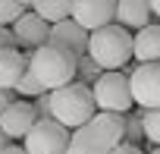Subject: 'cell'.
I'll list each match as a JSON object with an SVG mask.
<instances>
[{
	"mask_svg": "<svg viewBox=\"0 0 160 154\" xmlns=\"http://www.w3.org/2000/svg\"><path fill=\"white\" fill-rule=\"evenodd\" d=\"M132 57L138 63H160V22H148L144 28L135 32Z\"/></svg>",
	"mask_w": 160,
	"mask_h": 154,
	"instance_id": "13",
	"label": "cell"
},
{
	"mask_svg": "<svg viewBox=\"0 0 160 154\" xmlns=\"http://www.w3.org/2000/svg\"><path fill=\"white\" fill-rule=\"evenodd\" d=\"M141 113L144 107H138V113H126V123H122V141H141L144 138V123H141Z\"/></svg>",
	"mask_w": 160,
	"mask_h": 154,
	"instance_id": "16",
	"label": "cell"
},
{
	"mask_svg": "<svg viewBox=\"0 0 160 154\" xmlns=\"http://www.w3.org/2000/svg\"><path fill=\"white\" fill-rule=\"evenodd\" d=\"M28 7H22L19 0H0V25H13Z\"/></svg>",
	"mask_w": 160,
	"mask_h": 154,
	"instance_id": "20",
	"label": "cell"
},
{
	"mask_svg": "<svg viewBox=\"0 0 160 154\" xmlns=\"http://www.w3.org/2000/svg\"><path fill=\"white\" fill-rule=\"evenodd\" d=\"M32 107H35V113H38V120H47V116H50V91H44V95H38V98L32 101Z\"/></svg>",
	"mask_w": 160,
	"mask_h": 154,
	"instance_id": "21",
	"label": "cell"
},
{
	"mask_svg": "<svg viewBox=\"0 0 160 154\" xmlns=\"http://www.w3.org/2000/svg\"><path fill=\"white\" fill-rule=\"evenodd\" d=\"M151 154H160V145H154V151H151Z\"/></svg>",
	"mask_w": 160,
	"mask_h": 154,
	"instance_id": "29",
	"label": "cell"
},
{
	"mask_svg": "<svg viewBox=\"0 0 160 154\" xmlns=\"http://www.w3.org/2000/svg\"><path fill=\"white\" fill-rule=\"evenodd\" d=\"M151 3L148 0H116V13H113V22L129 28V32H138L151 22Z\"/></svg>",
	"mask_w": 160,
	"mask_h": 154,
	"instance_id": "12",
	"label": "cell"
},
{
	"mask_svg": "<svg viewBox=\"0 0 160 154\" xmlns=\"http://www.w3.org/2000/svg\"><path fill=\"white\" fill-rule=\"evenodd\" d=\"M132 85V101L144 110L160 107V63H138L129 72Z\"/></svg>",
	"mask_w": 160,
	"mask_h": 154,
	"instance_id": "7",
	"label": "cell"
},
{
	"mask_svg": "<svg viewBox=\"0 0 160 154\" xmlns=\"http://www.w3.org/2000/svg\"><path fill=\"white\" fill-rule=\"evenodd\" d=\"M113 13H116V0H72V19L88 32L110 25Z\"/></svg>",
	"mask_w": 160,
	"mask_h": 154,
	"instance_id": "11",
	"label": "cell"
},
{
	"mask_svg": "<svg viewBox=\"0 0 160 154\" xmlns=\"http://www.w3.org/2000/svg\"><path fill=\"white\" fill-rule=\"evenodd\" d=\"M110 154H144V151H141L135 141H119V145H116Z\"/></svg>",
	"mask_w": 160,
	"mask_h": 154,
	"instance_id": "22",
	"label": "cell"
},
{
	"mask_svg": "<svg viewBox=\"0 0 160 154\" xmlns=\"http://www.w3.org/2000/svg\"><path fill=\"white\" fill-rule=\"evenodd\" d=\"M19 3H22V7H32V3H35V0H19Z\"/></svg>",
	"mask_w": 160,
	"mask_h": 154,
	"instance_id": "28",
	"label": "cell"
},
{
	"mask_svg": "<svg viewBox=\"0 0 160 154\" xmlns=\"http://www.w3.org/2000/svg\"><path fill=\"white\" fill-rule=\"evenodd\" d=\"M88 28H82L72 16L69 19H63V22H53L50 25V35H47V44H53V47H63V50H69L72 57H85L88 54Z\"/></svg>",
	"mask_w": 160,
	"mask_h": 154,
	"instance_id": "8",
	"label": "cell"
},
{
	"mask_svg": "<svg viewBox=\"0 0 160 154\" xmlns=\"http://www.w3.org/2000/svg\"><path fill=\"white\" fill-rule=\"evenodd\" d=\"M94 113H98L94 91H91V85H85V82L75 79V82H69V85L50 91V116H53L57 123H63L66 129L85 126Z\"/></svg>",
	"mask_w": 160,
	"mask_h": 154,
	"instance_id": "2",
	"label": "cell"
},
{
	"mask_svg": "<svg viewBox=\"0 0 160 154\" xmlns=\"http://www.w3.org/2000/svg\"><path fill=\"white\" fill-rule=\"evenodd\" d=\"M0 154H25V148H22V145H16V141H10V145L0 151Z\"/></svg>",
	"mask_w": 160,
	"mask_h": 154,
	"instance_id": "25",
	"label": "cell"
},
{
	"mask_svg": "<svg viewBox=\"0 0 160 154\" xmlns=\"http://www.w3.org/2000/svg\"><path fill=\"white\" fill-rule=\"evenodd\" d=\"M132 41L135 35L116 22L101 25L88 35V57L101 66V69H122L132 60Z\"/></svg>",
	"mask_w": 160,
	"mask_h": 154,
	"instance_id": "3",
	"label": "cell"
},
{
	"mask_svg": "<svg viewBox=\"0 0 160 154\" xmlns=\"http://www.w3.org/2000/svg\"><path fill=\"white\" fill-rule=\"evenodd\" d=\"M10 104H13V91L10 88H0V113H3Z\"/></svg>",
	"mask_w": 160,
	"mask_h": 154,
	"instance_id": "24",
	"label": "cell"
},
{
	"mask_svg": "<svg viewBox=\"0 0 160 154\" xmlns=\"http://www.w3.org/2000/svg\"><path fill=\"white\" fill-rule=\"evenodd\" d=\"M3 47H16V38H13L10 25H0V50H3Z\"/></svg>",
	"mask_w": 160,
	"mask_h": 154,
	"instance_id": "23",
	"label": "cell"
},
{
	"mask_svg": "<svg viewBox=\"0 0 160 154\" xmlns=\"http://www.w3.org/2000/svg\"><path fill=\"white\" fill-rule=\"evenodd\" d=\"M38 113L32 107V101H13L3 113H0V129H3V135L10 141H22L28 135V129L35 126Z\"/></svg>",
	"mask_w": 160,
	"mask_h": 154,
	"instance_id": "10",
	"label": "cell"
},
{
	"mask_svg": "<svg viewBox=\"0 0 160 154\" xmlns=\"http://www.w3.org/2000/svg\"><path fill=\"white\" fill-rule=\"evenodd\" d=\"M75 63H78V57H72L69 50L53 47V44H41L38 50L28 54V69L47 91L75 82Z\"/></svg>",
	"mask_w": 160,
	"mask_h": 154,
	"instance_id": "4",
	"label": "cell"
},
{
	"mask_svg": "<svg viewBox=\"0 0 160 154\" xmlns=\"http://www.w3.org/2000/svg\"><path fill=\"white\" fill-rule=\"evenodd\" d=\"M94 104L101 113H129L132 110V85H129V72L122 69H104L101 79L91 85Z\"/></svg>",
	"mask_w": 160,
	"mask_h": 154,
	"instance_id": "5",
	"label": "cell"
},
{
	"mask_svg": "<svg viewBox=\"0 0 160 154\" xmlns=\"http://www.w3.org/2000/svg\"><path fill=\"white\" fill-rule=\"evenodd\" d=\"M47 35H50V22H44L35 10H25V13L13 22V38H16V47L38 50L41 44H47Z\"/></svg>",
	"mask_w": 160,
	"mask_h": 154,
	"instance_id": "9",
	"label": "cell"
},
{
	"mask_svg": "<svg viewBox=\"0 0 160 154\" xmlns=\"http://www.w3.org/2000/svg\"><path fill=\"white\" fill-rule=\"evenodd\" d=\"M22 148H25V154H66V148H69V129L63 123H57L53 116L35 120V126L22 138Z\"/></svg>",
	"mask_w": 160,
	"mask_h": 154,
	"instance_id": "6",
	"label": "cell"
},
{
	"mask_svg": "<svg viewBox=\"0 0 160 154\" xmlns=\"http://www.w3.org/2000/svg\"><path fill=\"white\" fill-rule=\"evenodd\" d=\"M148 3H151V13L160 19V0H148Z\"/></svg>",
	"mask_w": 160,
	"mask_h": 154,
	"instance_id": "26",
	"label": "cell"
},
{
	"mask_svg": "<svg viewBox=\"0 0 160 154\" xmlns=\"http://www.w3.org/2000/svg\"><path fill=\"white\" fill-rule=\"evenodd\" d=\"M32 10H35L44 22L53 25V22H63V19L72 16V0H35Z\"/></svg>",
	"mask_w": 160,
	"mask_h": 154,
	"instance_id": "15",
	"label": "cell"
},
{
	"mask_svg": "<svg viewBox=\"0 0 160 154\" xmlns=\"http://www.w3.org/2000/svg\"><path fill=\"white\" fill-rule=\"evenodd\" d=\"M7 145H10V138H7V135H3V129H0V151H3V148H7Z\"/></svg>",
	"mask_w": 160,
	"mask_h": 154,
	"instance_id": "27",
	"label": "cell"
},
{
	"mask_svg": "<svg viewBox=\"0 0 160 154\" xmlns=\"http://www.w3.org/2000/svg\"><path fill=\"white\" fill-rule=\"evenodd\" d=\"M28 69V57L19 54L16 47H3L0 50V88H16V82L25 75Z\"/></svg>",
	"mask_w": 160,
	"mask_h": 154,
	"instance_id": "14",
	"label": "cell"
},
{
	"mask_svg": "<svg viewBox=\"0 0 160 154\" xmlns=\"http://www.w3.org/2000/svg\"><path fill=\"white\" fill-rule=\"evenodd\" d=\"M122 123L126 113H94L85 126L69 132L66 154H110L122 141Z\"/></svg>",
	"mask_w": 160,
	"mask_h": 154,
	"instance_id": "1",
	"label": "cell"
},
{
	"mask_svg": "<svg viewBox=\"0 0 160 154\" xmlns=\"http://www.w3.org/2000/svg\"><path fill=\"white\" fill-rule=\"evenodd\" d=\"M44 91H47V88L32 75V69H25V75H22V79L16 82V88H13V95H22V98H32V101H35L38 95H44Z\"/></svg>",
	"mask_w": 160,
	"mask_h": 154,
	"instance_id": "18",
	"label": "cell"
},
{
	"mask_svg": "<svg viewBox=\"0 0 160 154\" xmlns=\"http://www.w3.org/2000/svg\"><path fill=\"white\" fill-rule=\"evenodd\" d=\"M141 123H144V138L151 145H160V107H151L141 113Z\"/></svg>",
	"mask_w": 160,
	"mask_h": 154,
	"instance_id": "19",
	"label": "cell"
},
{
	"mask_svg": "<svg viewBox=\"0 0 160 154\" xmlns=\"http://www.w3.org/2000/svg\"><path fill=\"white\" fill-rule=\"evenodd\" d=\"M101 72H104V69H101V66H98L88 54H85V57H78V63H75V79H78V82L94 85V82L101 79Z\"/></svg>",
	"mask_w": 160,
	"mask_h": 154,
	"instance_id": "17",
	"label": "cell"
}]
</instances>
